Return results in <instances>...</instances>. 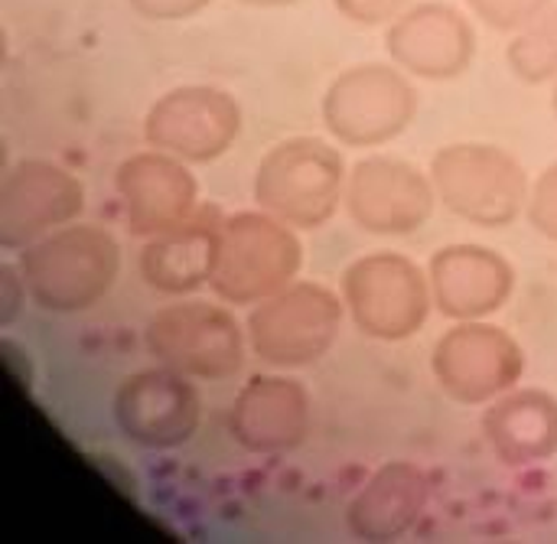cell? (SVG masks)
Wrapping results in <instances>:
<instances>
[{"label":"cell","mask_w":557,"mask_h":544,"mask_svg":"<svg viewBox=\"0 0 557 544\" xmlns=\"http://www.w3.org/2000/svg\"><path fill=\"white\" fill-rule=\"evenodd\" d=\"M26 300V284L16 264H0V326H10Z\"/></svg>","instance_id":"cell-26"},{"label":"cell","mask_w":557,"mask_h":544,"mask_svg":"<svg viewBox=\"0 0 557 544\" xmlns=\"http://www.w3.org/2000/svg\"><path fill=\"white\" fill-rule=\"evenodd\" d=\"M483 434L506 467H539L557 454V398L542 388H512L490 401Z\"/></svg>","instance_id":"cell-19"},{"label":"cell","mask_w":557,"mask_h":544,"mask_svg":"<svg viewBox=\"0 0 557 544\" xmlns=\"http://www.w3.org/2000/svg\"><path fill=\"white\" fill-rule=\"evenodd\" d=\"M431 369L454 401L490 405L519 385L525 375V353L512 333L486 320H460L437 339Z\"/></svg>","instance_id":"cell-9"},{"label":"cell","mask_w":557,"mask_h":544,"mask_svg":"<svg viewBox=\"0 0 557 544\" xmlns=\"http://www.w3.org/2000/svg\"><path fill=\"white\" fill-rule=\"evenodd\" d=\"M509 69L525 85H545L557 78V3L519 29L506 49Z\"/></svg>","instance_id":"cell-21"},{"label":"cell","mask_w":557,"mask_h":544,"mask_svg":"<svg viewBox=\"0 0 557 544\" xmlns=\"http://www.w3.org/2000/svg\"><path fill=\"white\" fill-rule=\"evenodd\" d=\"M228 431L248 454H287L310 431V392L287 375H255L235 395Z\"/></svg>","instance_id":"cell-17"},{"label":"cell","mask_w":557,"mask_h":544,"mask_svg":"<svg viewBox=\"0 0 557 544\" xmlns=\"http://www.w3.org/2000/svg\"><path fill=\"white\" fill-rule=\"evenodd\" d=\"M411 0H333V7L359 26H382L392 23L395 16H401L408 10Z\"/></svg>","instance_id":"cell-24"},{"label":"cell","mask_w":557,"mask_h":544,"mask_svg":"<svg viewBox=\"0 0 557 544\" xmlns=\"http://www.w3.org/2000/svg\"><path fill=\"white\" fill-rule=\"evenodd\" d=\"M437 199L470 225L506 228L529 206L525 166L496 144H450L431 160Z\"/></svg>","instance_id":"cell-3"},{"label":"cell","mask_w":557,"mask_h":544,"mask_svg":"<svg viewBox=\"0 0 557 544\" xmlns=\"http://www.w3.org/2000/svg\"><path fill=\"white\" fill-rule=\"evenodd\" d=\"M346 209L362 232L414 235L428 225L437 189L431 176L395 157H366L346 180Z\"/></svg>","instance_id":"cell-13"},{"label":"cell","mask_w":557,"mask_h":544,"mask_svg":"<svg viewBox=\"0 0 557 544\" xmlns=\"http://www.w3.org/2000/svg\"><path fill=\"white\" fill-rule=\"evenodd\" d=\"M434 304L450 320H486L499 313L512 290V264L486 245H447L428 268Z\"/></svg>","instance_id":"cell-16"},{"label":"cell","mask_w":557,"mask_h":544,"mask_svg":"<svg viewBox=\"0 0 557 544\" xmlns=\"http://www.w3.org/2000/svg\"><path fill=\"white\" fill-rule=\"evenodd\" d=\"M91 463L101 470V477L121 493V496H127V499H134L137 503V496H140V490H137V480L124 470V467H117L114 463V457H91Z\"/></svg>","instance_id":"cell-27"},{"label":"cell","mask_w":557,"mask_h":544,"mask_svg":"<svg viewBox=\"0 0 557 544\" xmlns=\"http://www.w3.org/2000/svg\"><path fill=\"white\" fill-rule=\"evenodd\" d=\"M114 189L127 228L144 238H157L183 225L199 209V186L186 170V160L163 153L157 147L127 157L114 173Z\"/></svg>","instance_id":"cell-15"},{"label":"cell","mask_w":557,"mask_h":544,"mask_svg":"<svg viewBox=\"0 0 557 544\" xmlns=\"http://www.w3.org/2000/svg\"><path fill=\"white\" fill-rule=\"evenodd\" d=\"M428 477L414 463H385L349 503V532L362 542H395L408 535L428 509Z\"/></svg>","instance_id":"cell-20"},{"label":"cell","mask_w":557,"mask_h":544,"mask_svg":"<svg viewBox=\"0 0 557 544\" xmlns=\"http://www.w3.org/2000/svg\"><path fill=\"white\" fill-rule=\"evenodd\" d=\"M418 114V91L401 69L366 62L339 72L323 95V124L346 147H382Z\"/></svg>","instance_id":"cell-7"},{"label":"cell","mask_w":557,"mask_h":544,"mask_svg":"<svg viewBox=\"0 0 557 544\" xmlns=\"http://www.w3.org/2000/svg\"><path fill=\"white\" fill-rule=\"evenodd\" d=\"M343 300L366 336L401 343L428 323L434 294L431 281L411 258L375 251L346 268Z\"/></svg>","instance_id":"cell-8"},{"label":"cell","mask_w":557,"mask_h":544,"mask_svg":"<svg viewBox=\"0 0 557 544\" xmlns=\"http://www.w3.org/2000/svg\"><path fill=\"white\" fill-rule=\"evenodd\" d=\"M552 108H555V114H557V78H555V88H552Z\"/></svg>","instance_id":"cell-29"},{"label":"cell","mask_w":557,"mask_h":544,"mask_svg":"<svg viewBox=\"0 0 557 544\" xmlns=\"http://www.w3.org/2000/svg\"><path fill=\"white\" fill-rule=\"evenodd\" d=\"M85 209V186L49 160H20L0 180V248L23 251Z\"/></svg>","instance_id":"cell-12"},{"label":"cell","mask_w":557,"mask_h":544,"mask_svg":"<svg viewBox=\"0 0 557 544\" xmlns=\"http://www.w3.org/2000/svg\"><path fill=\"white\" fill-rule=\"evenodd\" d=\"M16 268L39 310L82 313L114 287L121 274V245L98 225H62L26 245Z\"/></svg>","instance_id":"cell-1"},{"label":"cell","mask_w":557,"mask_h":544,"mask_svg":"<svg viewBox=\"0 0 557 544\" xmlns=\"http://www.w3.org/2000/svg\"><path fill=\"white\" fill-rule=\"evenodd\" d=\"M242 134L238 101L212 85H180L160 95L147 118L144 137L150 147L186 163L219 160Z\"/></svg>","instance_id":"cell-10"},{"label":"cell","mask_w":557,"mask_h":544,"mask_svg":"<svg viewBox=\"0 0 557 544\" xmlns=\"http://www.w3.org/2000/svg\"><path fill=\"white\" fill-rule=\"evenodd\" d=\"M346 163L320 137H290L264 153L255 173V199L290 228L326 225L346 196Z\"/></svg>","instance_id":"cell-2"},{"label":"cell","mask_w":557,"mask_h":544,"mask_svg":"<svg viewBox=\"0 0 557 544\" xmlns=\"http://www.w3.org/2000/svg\"><path fill=\"white\" fill-rule=\"evenodd\" d=\"M144 346L160 366L206 382L232 379L245 366V333L238 320L225 307L206 300L157 310L147 320Z\"/></svg>","instance_id":"cell-6"},{"label":"cell","mask_w":557,"mask_h":544,"mask_svg":"<svg viewBox=\"0 0 557 544\" xmlns=\"http://www.w3.org/2000/svg\"><path fill=\"white\" fill-rule=\"evenodd\" d=\"M385 49L398 69L428 82L460 78L476 59V29L454 3L408 7L385 29Z\"/></svg>","instance_id":"cell-14"},{"label":"cell","mask_w":557,"mask_h":544,"mask_svg":"<svg viewBox=\"0 0 557 544\" xmlns=\"http://www.w3.org/2000/svg\"><path fill=\"white\" fill-rule=\"evenodd\" d=\"M525 215L532 222V228L555 242L557 245V163H552L539 180L535 186L529 189V206H525Z\"/></svg>","instance_id":"cell-23"},{"label":"cell","mask_w":557,"mask_h":544,"mask_svg":"<svg viewBox=\"0 0 557 544\" xmlns=\"http://www.w3.org/2000/svg\"><path fill=\"white\" fill-rule=\"evenodd\" d=\"M304 248L287 222L271 212H238L222 222L212 290L219 300L251 307L294 284Z\"/></svg>","instance_id":"cell-4"},{"label":"cell","mask_w":557,"mask_h":544,"mask_svg":"<svg viewBox=\"0 0 557 544\" xmlns=\"http://www.w3.org/2000/svg\"><path fill=\"white\" fill-rule=\"evenodd\" d=\"M242 3H248V7H294L300 0H242Z\"/></svg>","instance_id":"cell-28"},{"label":"cell","mask_w":557,"mask_h":544,"mask_svg":"<svg viewBox=\"0 0 557 544\" xmlns=\"http://www.w3.org/2000/svg\"><path fill=\"white\" fill-rule=\"evenodd\" d=\"M202 421V401L189 375L166 366L144 369L121 382L114 395L117 431L144 450H176L189 444Z\"/></svg>","instance_id":"cell-11"},{"label":"cell","mask_w":557,"mask_h":544,"mask_svg":"<svg viewBox=\"0 0 557 544\" xmlns=\"http://www.w3.org/2000/svg\"><path fill=\"white\" fill-rule=\"evenodd\" d=\"M555 0H467L470 13L496 33H519L542 16Z\"/></svg>","instance_id":"cell-22"},{"label":"cell","mask_w":557,"mask_h":544,"mask_svg":"<svg viewBox=\"0 0 557 544\" xmlns=\"http://www.w3.org/2000/svg\"><path fill=\"white\" fill-rule=\"evenodd\" d=\"M144 20L153 23H173V20H189L199 10H206L212 0H127Z\"/></svg>","instance_id":"cell-25"},{"label":"cell","mask_w":557,"mask_h":544,"mask_svg":"<svg viewBox=\"0 0 557 544\" xmlns=\"http://www.w3.org/2000/svg\"><path fill=\"white\" fill-rule=\"evenodd\" d=\"M343 307L346 300L323 284H287L284 290L255 304L248 317V346L274 369L313 366L333 349L343 330Z\"/></svg>","instance_id":"cell-5"},{"label":"cell","mask_w":557,"mask_h":544,"mask_svg":"<svg viewBox=\"0 0 557 544\" xmlns=\"http://www.w3.org/2000/svg\"><path fill=\"white\" fill-rule=\"evenodd\" d=\"M222 212L215 206L196 209L183 225L157 235L140 251V274L153 290L163 294H193L202 284H212L222 238Z\"/></svg>","instance_id":"cell-18"}]
</instances>
